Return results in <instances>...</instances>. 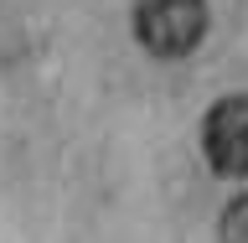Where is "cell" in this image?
Here are the masks:
<instances>
[{"instance_id":"obj_1","label":"cell","mask_w":248,"mask_h":243,"mask_svg":"<svg viewBox=\"0 0 248 243\" xmlns=\"http://www.w3.org/2000/svg\"><path fill=\"white\" fill-rule=\"evenodd\" d=\"M135 36L150 57H186L207 36V0H135Z\"/></svg>"},{"instance_id":"obj_2","label":"cell","mask_w":248,"mask_h":243,"mask_svg":"<svg viewBox=\"0 0 248 243\" xmlns=\"http://www.w3.org/2000/svg\"><path fill=\"white\" fill-rule=\"evenodd\" d=\"M202 150H207V166L217 176H228V181L248 176V93L212 104V114L202 124Z\"/></svg>"},{"instance_id":"obj_3","label":"cell","mask_w":248,"mask_h":243,"mask_svg":"<svg viewBox=\"0 0 248 243\" xmlns=\"http://www.w3.org/2000/svg\"><path fill=\"white\" fill-rule=\"evenodd\" d=\"M222 238H232V243L248 238V197H238L228 212H222Z\"/></svg>"}]
</instances>
